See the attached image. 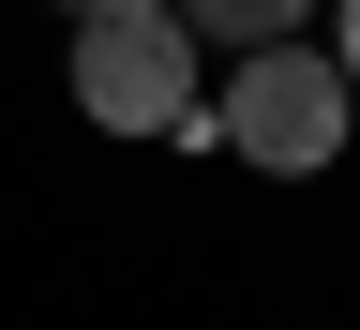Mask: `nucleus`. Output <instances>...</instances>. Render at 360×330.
Returning <instances> with one entry per match:
<instances>
[{"label":"nucleus","instance_id":"obj_1","mask_svg":"<svg viewBox=\"0 0 360 330\" xmlns=\"http://www.w3.org/2000/svg\"><path fill=\"white\" fill-rule=\"evenodd\" d=\"M75 120L195 151V30H180V0H75Z\"/></svg>","mask_w":360,"mask_h":330},{"label":"nucleus","instance_id":"obj_2","mask_svg":"<svg viewBox=\"0 0 360 330\" xmlns=\"http://www.w3.org/2000/svg\"><path fill=\"white\" fill-rule=\"evenodd\" d=\"M345 106H360V75L330 61V45H240V75H225V106H210V135L240 165H270V180H315L345 151Z\"/></svg>","mask_w":360,"mask_h":330},{"label":"nucleus","instance_id":"obj_3","mask_svg":"<svg viewBox=\"0 0 360 330\" xmlns=\"http://www.w3.org/2000/svg\"><path fill=\"white\" fill-rule=\"evenodd\" d=\"M315 15V0H180V30H195V45H285Z\"/></svg>","mask_w":360,"mask_h":330},{"label":"nucleus","instance_id":"obj_4","mask_svg":"<svg viewBox=\"0 0 360 330\" xmlns=\"http://www.w3.org/2000/svg\"><path fill=\"white\" fill-rule=\"evenodd\" d=\"M330 61H345V75H360V0H330Z\"/></svg>","mask_w":360,"mask_h":330}]
</instances>
